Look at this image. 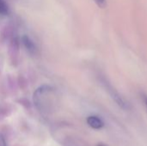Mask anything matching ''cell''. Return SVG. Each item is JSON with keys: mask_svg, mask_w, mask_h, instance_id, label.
Here are the masks:
<instances>
[{"mask_svg": "<svg viewBox=\"0 0 147 146\" xmlns=\"http://www.w3.org/2000/svg\"><path fill=\"white\" fill-rule=\"evenodd\" d=\"M53 96V89L47 85L40 87L34 94V102L38 108L44 109L52 102V97Z\"/></svg>", "mask_w": 147, "mask_h": 146, "instance_id": "6da1fadb", "label": "cell"}, {"mask_svg": "<svg viewBox=\"0 0 147 146\" xmlns=\"http://www.w3.org/2000/svg\"><path fill=\"white\" fill-rule=\"evenodd\" d=\"M88 125L94 129H101L103 126V122L96 116H90L87 119Z\"/></svg>", "mask_w": 147, "mask_h": 146, "instance_id": "7a4b0ae2", "label": "cell"}, {"mask_svg": "<svg viewBox=\"0 0 147 146\" xmlns=\"http://www.w3.org/2000/svg\"><path fill=\"white\" fill-rule=\"evenodd\" d=\"M22 43L24 45V46L27 48V50L31 52V53H34L35 51H36V46L34 45V43L30 40L29 37H28L27 35H24L22 36Z\"/></svg>", "mask_w": 147, "mask_h": 146, "instance_id": "3957f363", "label": "cell"}, {"mask_svg": "<svg viewBox=\"0 0 147 146\" xmlns=\"http://www.w3.org/2000/svg\"><path fill=\"white\" fill-rule=\"evenodd\" d=\"M109 92H110V95H111V96H112V98L115 100V102L121 107V108H126V107H127V105H126V103H125V102H124V100L121 98V96L115 90V89H113V88H111L110 87V90H109Z\"/></svg>", "mask_w": 147, "mask_h": 146, "instance_id": "277c9868", "label": "cell"}, {"mask_svg": "<svg viewBox=\"0 0 147 146\" xmlns=\"http://www.w3.org/2000/svg\"><path fill=\"white\" fill-rule=\"evenodd\" d=\"M9 11L8 5L3 0H0V15H7Z\"/></svg>", "mask_w": 147, "mask_h": 146, "instance_id": "5b68a950", "label": "cell"}, {"mask_svg": "<svg viewBox=\"0 0 147 146\" xmlns=\"http://www.w3.org/2000/svg\"><path fill=\"white\" fill-rule=\"evenodd\" d=\"M99 8H104L106 6V0H94Z\"/></svg>", "mask_w": 147, "mask_h": 146, "instance_id": "8992f818", "label": "cell"}, {"mask_svg": "<svg viewBox=\"0 0 147 146\" xmlns=\"http://www.w3.org/2000/svg\"><path fill=\"white\" fill-rule=\"evenodd\" d=\"M0 146H6L5 141L3 139V138L2 137V135H0Z\"/></svg>", "mask_w": 147, "mask_h": 146, "instance_id": "52a82bcc", "label": "cell"}, {"mask_svg": "<svg viewBox=\"0 0 147 146\" xmlns=\"http://www.w3.org/2000/svg\"><path fill=\"white\" fill-rule=\"evenodd\" d=\"M145 102H146V106H147V97L145 98Z\"/></svg>", "mask_w": 147, "mask_h": 146, "instance_id": "ba28073f", "label": "cell"}, {"mask_svg": "<svg viewBox=\"0 0 147 146\" xmlns=\"http://www.w3.org/2000/svg\"><path fill=\"white\" fill-rule=\"evenodd\" d=\"M100 146H102V145H100Z\"/></svg>", "mask_w": 147, "mask_h": 146, "instance_id": "9c48e42d", "label": "cell"}]
</instances>
